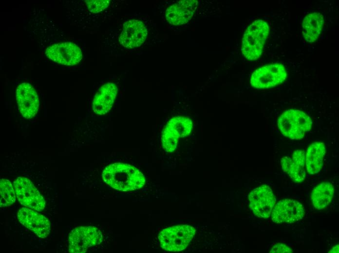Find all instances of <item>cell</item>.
<instances>
[{
  "label": "cell",
  "mask_w": 339,
  "mask_h": 253,
  "mask_svg": "<svg viewBox=\"0 0 339 253\" xmlns=\"http://www.w3.org/2000/svg\"><path fill=\"white\" fill-rule=\"evenodd\" d=\"M102 178L112 188L121 191L140 189L145 183L144 175L137 168L122 163H114L106 167Z\"/></svg>",
  "instance_id": "cell-1"
},
{
  "label": "cell",
  "mask_w": 339,
  "mask_h": 253,
  "mask_svg": "<svg viewBox=\"0 0 339 253\" xmlns=\"http://www.w3.org/2000/svg\"><path fill=\"white\" fill-rule=\"evenodd\" d=\"M149 30L145 18H125L116 31V45H118L119 50L132 52L144 46L149 37Z\"/></svg>",
  "instance_id": "cell-2"
},
{
  "label": "cell",
  "mask_w": 339,
  "mask_h": 253,
  "mask_svg": "<svg viewBox=\"0 0 339 253\" xmlns=\"http://www.w3.org/2000/svg\"><path fill=\"white\" fill-rule=\"evenodd\" d=\"M269 33V25L264 20H256L248 26L243 35L241 48L246 59L254 61L261 56Z\"/></svg>",
  "instance_id": "cell-3"
},
{
  "label": "cell",
  "mask_w": 339,
  "mask_h": 253,
  "mask_svg": "<svg viewBox=\"0 0 339 253\" xmlns=\"http://www.w3.org/2000/svg\"><path fill=\"white\" fill-rule=\"evenodd\" d=\"M195 228L188 225H178L163 229L159 234L161 247L170 252L185 250L195 234Z\"/></svg>",
  "instance_id": "cell-4"
},
{
  "label": "cell",
  "mask_w": 339,
  "mask_h": 253,
  "mask_svg": "<svg viewBox=\"0 0 339 253\" xmlns=\"http://www.w3.org/2000/svg\"><path fill=\"white\" fill-rule=\"evenodd\" d=\"M287 77L284 66L272 63L256 69L252 74L250 83L252 87L265 89L276 87L283 83Z\"/></svg>",
  "instance_id": "cell-5"
},
{
  "label": "cell",
  "mask_w": 339,
  "mask_h": 253,
  "mask_svg": "<svg viewBox=\"0 0 339 253\" xmlns=\"http://www.w3.org/2000/svg\"><path fill=\"white\" fill-rule=\"evenodd\" d=\"M102 235L100 231L93 226H81L75 228L71 232L69 251L71 253H84L87 250L99 244Z\"/></svg>",
  "instance_id": "cell-6"
},
{
  "label": "cell",
  "mask_w": 339,
  "mask_h": 253,
  "mask_svg": "<svg viewBox=\"0 0 339 253\" xmlns=\"http://www.w3.org/2000/svg\"><path fill=\"white\" fill-rule=\"evenodd\" d=\"M14 186L16 197L21 204L37 211L44 208V199L29 179L19 177L14 181Z\"/></svg>",
  "instance_id": "cell-7"
},
{
  "label": "cell",
  "mask_w": 339,
  "mask_h": 253,
  "mask_svg": "<svg viewBox=\"0 0 339 253\" xmlns=\"http://www.w3.org/2000/svg\"><path fill=\"white\" fill-rule=\"evenodd\" d=\"M250 207L257 217L263 218L270 217L276 199L272 189L267 185L254 189L249 194Z\"/></svg>",
  "instance_id": "cell-8"
},
{
  "label": "cell",
  "mask_w": 339,
  "mask_h": 253,
  "mask_svg": "<svg viewBox=\"0 0 339 253\" xmlns=\"http://www.w3.org/2000/svg\"><path fill=\"white\" fill-rule=\"evenodd\" d=\"M45 54L51 60L67 66L78 64L82 57L80 48L70 42L58 43L49 46L46 49Z\"/></svg>",
  "instance_id": "cell-9"
},
{
  "label": "cell",
  "mask_w": 339,
  "mask_h": 253,
  "mask_svg": "<svg viewBox=\"0 0 339 253\" xmlns=\"http://www.w3.org/2000/svg\"><path fill=\"white\" fill-rule=\"evenodd\" d=\"M304 214V208L300 202L291 199L278 201L271 212L272 220L276 223H292L301 219Z\"/></svg>",
  "instance_id": "cell-10"
},
{
  "label": "cell",
  "mask_w": 339,
  "mask_h": 253,
  "mask_svg": "<svg viewBox=\"0 0 339 253\" xmlns=\"http://www.w3.org/2000/svg\"><path fill=\"white\" fill-rule=\"evenodd\" d=\"M16 99L21 115L26 119L33 118L39 106L38 95L35 89L28 83L19 85L16 90Z\"/></svg>",
  "instance_id": "cell-11"
},
{
  "label": "cell",
  "mask_w": 339,
  "mask_h": 253,
  "mask_svg": "<svg viewBox=\"0 0 339 253\" xmlns=\"http://www.w3.org/2000/svg\"><path fill=\"white\" fill-rule=\"evenodd\" d=\"M19 222L38 237H46L50 232V222L45 216L36 210L22 208L18 212Z\"/></svg>",
  "instance_id": "cell-12"
},
{
  "label": "cell",
  "mask_w": 339,
  "mask_h": 253,
  "mask_svg": "<svg viewBox=\"0 0 339 253\" xmlns=\"http://www.w3.org/2000/svg\"><path fill=\"white\" fill-rule=\"evenodd\" d=\"M197 4L196 0H183L172 4L165 12L167 21L173 25H181L188 23L191 19Z\"/></svg>",
  "instance_id": "cell-13"
},
{
  "label": "cell",
  "mask_w": 339,
  "mask_h": 253,
  "mask_svg": "<svg viewBox=\"0 0 339 253\" xmlns=\"http://www.w3.org/2000/svg\"><path fill=\"white\" fill-rule=\"evenodd\" d=\"M282 168L293 181L300 183L305 178V153L304 150H296L291 157H284L281 160Z\"/></svg>",
  "instance_id": "cell-14"
},
{
  "label": "cell",
  "mask_w": 339,
  "mask_h": 253,
  "mask_svg": "<svg viewBox=\"0 0 339 253\" xmlns=\"http://www.w3.org/2000/svg\"><path fill=\"white\" fill-rule=\"evenodd\" d=\"M118 92L115 84L108 82L102 85L93 100L92 109L94 113L103 115L111 109Z\"/></svg>",
  "instance_id": "cell-15"
},
{
  "label": "cell",
  "mask_w": 339,
  "mask_h": 253,
  "mask_svg": "<svg viewBox=\"0 0 339 253\" xmlns=\"http://www.w3.org/2000/svg\"><path fill=\"white\" fill-rule=\"evenodd\" d=\"M325 153V145L322 142H313L308 147L305 164L306 170L309 174H315L321 170Z\"/></svg>",
  "instance_id": "cell-16"
},
{
  "label": "cell",
  "mask_w": 339,
  "mask_h": 253,
  "mask_svg": "<svg viewBox=\"0 0 339 253\" xmlns=\"http://www.w3.org/2000/svg\"><path fill=\"white\" fill-rule=\"evenodd\" d=\"M324 25L323 15L319 12L307 15L302 23V34L308 42L313 43L318 39Z\"/></svg>",
  "instance_id": "cell-17"
},
{
  "label": "cell",
  "mask_w": 339,
  "mask_h": 253,
  "mask_svg": "<svg viewBox=\"0 0 339 253\" xmlns=\"http://www.w3.org/2000/svg\"><path fill=\"white\" fill-rule=\"evenodd\" d=\"M278 126L283 136L291 139L301 140L305 134L293 117L290 109L285 110L280 116Z\"/></svg>",
  "instance_id": "cell-18"
},
{
  "label": "cell",
  "mask_w": 339,
  "mask_h": 253,
  "mask_svg": "<svg viewBox=\"0 0 339 253\" xmlns=\"http://www.w3.org/2000/svg\"><path fill=\"white\" fill-rule=\"evenodd\" d=\"M334 194V187L328 181L322 182L318 185L312 191L311 200L317 209H322L331 202Z\"/></svg>",
  "instance_id": "cell-19"
},
{
  "label": "cell",
  "mask_w": 339,
  "mask_h": 253,
  "mask_svg": "<svg viewBox=\"0 0 339 253\" xmlns=\"http://www.w3.org/2000/svg\"><path fill=\"white\" fill-rule=\"evenodd\" d=\"M167 125L175 131L180 138L188 136L191 132L193 124L191 120L184 116H176L172 118Z\"/></svg>",
  "instance_id": "cell-20"
},
{
  "label": "cell",
  "mask_w": 339,
  "mask_h": 253,
  "mask_svg": "<svg viewBox=\"0 0 339 253\" xmlns=\"http://www.w3.org/2000/svg\"><path fill=\"white\" fill-rule=\"evenodd\" d=\"M16 193L12 183L7 179H2L0 182V205L7 207L16 201Z\"/></svg>",
  "instance_id": "cell-21"
},
{
  "label": "cell",
  "mask_w": 339,
  "mask_h": 253,
  "mask_svg": "<svg viewBox=\"0 0 339 253\" xmlns=\"http://www.w3.org/2000/svg\"><path fill=\"white\" fill-rule=\"evenodd\" d=\"M179 138V135L166 125L161 136L162 145L165 151L173 152L177 147Z\"/></svg>",
  "instance_id": "cell-22"
},
{
  "label": "cell",
  "mask_w": 339,
  "mask_h": 253,
  "mask_svg": "<svg viewBox=\"0 0 339 253\" xmlns=\"http://www.w3.org/2000/svg\"><path fill=\"white\" fill-rule=\"evenodd\" d=\"M111 1L108 0H84L88 11L93 14H97L106 10L110 6Z\"/></svg>",
  "instance_id": "cell-23"
},
{
  "label": "cell",
  "mask_w": 339,
  "mask_h": 253,
  "mask_svg": "<svg viewBox=\"0 0 339 253\" xmlns=\"http://www.w3.org/2000/svg\"><path fill=\"white\" fill-rule=\"evenodd\" d=\"M269 252L270 253H292L294 251L286 245L277 243L272 247Z\"/></svg>",
  "instance_id": "cell-24"
},
{
  "label": "cell",
  "mask_w": 339,
  "mask_h": 253,
  "mask_svg": "<svg viewBox=\"0 0 339 253\" xmlns=\"http://www.w3.org/2000/svg\"><path fill=\"white\" fill-rule=\"evenodd\" d=\"M339 245H336V246H334L329 252V253H338L339 252Z\"/></svg>",
  "instance_id": "cell-25"
}]
</instances>
